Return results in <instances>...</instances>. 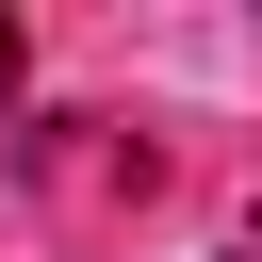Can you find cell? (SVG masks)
I'll use <instances>...</instances> for the list:
<instances>
[{
	"mask_svg": "<svg viewBox=\"0 0 262 262\" xmlns=\"http://www.w3.org/2000/svg\"><path fill=\"white\" fill-rule=\"evenodd\" d=\"M16 82H33V33H16V16H0V98H16Z\"/></svg>",
	"mask_w": 262,
	"mask_h": 262,
	"instance_id": "obj_1",
	"label": "cell"
}]
</instances>
